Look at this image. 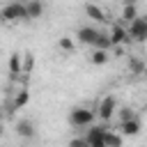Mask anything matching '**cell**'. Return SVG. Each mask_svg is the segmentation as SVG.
Listing matches in <instances>:
<instances>
[{
    "label": "cell",
    "instance_id": "1",
    "mask_svg": "<svg viewBox=\"0 0 147 147\" xmlns=\"http://www.w3.org/2000/svg\"><path fill=\"white\" fill-rule=\"evenodd\" d=\"M94 115H96V110H92V108H85V106H74V108L69 110V124H71V126H76V129L92 126Z\"/></svg>",
    "mask_w": 147,
    "mask_h": 147
},
{
    "label": "cell",
    "instance_id": "2",
    "mask_svg": "<svg viewBox=\"0 0 147 147\" xmlns=\"http://www.w3.org/2000/svg\"><path fill=\"white\" fill-rule=\"evenodd\" d=\"M0 18L2 21H28V11H25V2H9L0 9Z\"/></svg>",
    "mask_w": 147,
    "mask_h": 147
},
{
    "label": "cell",
    "instance_id": "3",
    "mask_svg": "<svg viewBox=\"0 0 147 147\" xmlns=\"http://www.w3.org/2000/svg\"><path fill=\"white\" fill-rule=\"evenodd\" d=\"M106 133H108V126H94L87 129L85 133V142L87 147H106Z\"/></svg>",
    "mask_w": 147,
    "mask_h": 147
},
{
    "label": "cell",
    "instance_id": "4",
    "mask_svg": "<svg viewBox=\"0 0 147 147\" xmlns=\"http://www.w3.org/2000/svg\"><path fill=\"white\" fill-rule=\"evenodd\" d=\"M126 32H129V39H133V41H147V18L138 16L136 21L129 23Z\"/></svg>",
    "mask_w": 147,
    "mask_h": 147
},
{
    "label": "cell",
    "instance_id": "5",
    "mask_svg": "<svg viewBox=\"0 0 147 147\" xmlns=\"http://www.w3.org/2000/svg\"><path fill=\"white\" fill-rule=\"evenodd\" d=\"M115 110H117V99H115L113 94H108V96H103V99L99 101L96 115H99V119H101V122H108V119L115 115Z\"/></svg>",
    "mask_w": 147,
    "mask_h": 147
},
{
    "label": "cell",
    "instance_id": "6",
    "mask_svg": "<svg viewBox=\"0 0 147 147\" xmlns=\"http://www.w3.org/2000/svg\"><path fill=\"white\" fill-rule=\"evenodd\" d=\"M96 37H99V30L92 28V25H83V28H78V32H76V39H78L80 44H85V46H94Z\"/></svg>",
    "mask_w": 147,
    "mask_h": 147
},
{
    "label": "cell",
    "instance_id": "7",
    "mask_svg": "<svg viewBox=\"0 0 147 147\" xmlns=\"http://www.w3.org/2000/svg\"><path fill=\"white\" fill-rule=\"evenodd\" d=\"M108 34H110V44H113V46H119V44L129 41V32H126V28H124V25H119V23L110 25Z\"/></svg>",
    "mask_w": 147,
    "mask_h": 147
},
{
    "label": "cell",
    "instance_id": "8",
    "mask_svg": "<svg viewBox=\"0 0 147 147\" xmlns=\"http://www.w3.org/2000/svg\"><path fill=\"white\" fill-rule=\"evenodd\" d=\"M16 133L21 136V138H34L37 136V129H34V124H32V119H18L16 122Z\"/></svg>",
    "mask_w": 147,
    "mask_h": 147
},
{
    "label": "cell",
    "instance_id": "9",
    "mask_svg": "<svg viewBox=\"0 0 147 147\" xmlns=\"http://www.w3.org/2000/svg\"><path fill=\"white\" fill-rule=\"evenodd\" d=\"M119 133L122 136H138L140 133V119L133 117L129 122H119Z\"/></svg>",
    "mask_w": 147,
    "mask_h": 147
},
{
    "label": "cell",
    "instance_id": "10",
    "mask_svg": "<svg viewBox=\"0 0 147 147\" xmlns=\"http://www.w3.org/2000/svg\"><path fill=\"white\" fill-rule=\"evenodd\" d=\"M25 11H28V21L30 18H39L44 14V2L41 0H28L25 2Z\"/></svg>",
    "mask_w": 147,
    "mask_h": 147
},
{
    "label": "cell",
    "instance_id": "11",
    "mask_svg": "<svg viewBox=\"0 0 147 147\" xmlns=\"http://www.w3.org/2000/svg\"><path fill=\"white\" fill-rule=\"evenodd\" d=\"M92 48H94V51H110V48H113V44H110V34H108L106 30H99V37H96V41H94Z\"/></svg>",
    "mask_w": 147,
    "mask_h": 147
},
{
    "label": "cell",
    "instance_id": "12",
    "mask_svg": "<svg viewBox=\"0 0 147 147\" xmlns=\"http://www.w3.org/2000/svg\"><path fill=\"white\" fill-rule=\"evenodd\" d=\"M21 71H23V55L21 53H11L9 55V74L18 76Z\"/></svg>",
    "mask_w": 147,
    "mask_h": 147
},
{
    "label": "cell",
    "instance_id": "13",
    "mask_svg": "<svg viewBox=\"0 0 147 147\" xmlns=\"http://www.w3.org/2000/svg\"><path fill=\"white\" fill-rule=\"evenodd\" d=\"M85 14H87L90 18H94V21H108V18H106V14H103V9H101V7H96V5H92V2H87V5H85Z\"/></svg>",
    "mask_w": 147,
    "mask_h": 147
},
{
    "label": "cell",
    "instance_id": "14",
    "mask_svg": "<svg viewBox=\"0 0 147 147\" xmlns=\"http://www.w3.org/2000/svg\"><path fill=\"white\" fill-rule=\"evenodd\" d=\"M122 140H124V136L119 131L108 129V133H106V147H122Z\"/></svg>",
    "mask_w": 147,
    "mask_h": 147
},
{
    "label": "cell",
    "instance_id": "15",
    "mask_svg": "<svg viewBox=\"0 0 147 147\" xmlns=\"http://www.w3.org/2000/svg\"><path fill=\"white\" fill-rule=\"evenodd\" d=\"M136 18H138V7H136L133 2L124 5V7H122V21L131 23V21H136Z\"/></svg>",
    "mask_w": 147,
    "mask_h": 147
},
{
    "label": "cell",
    "instance_id": "16",
    "mask_svg": "<svg viewBox=\"0 0 147 147\" xmlns=\"http://www.w3.org/2000/svg\"><path fill=\"white\" fill-rule=\"evenodd\" d=\"M108 60H110L108 51H94V48H92V55H90V62H92V64L101 67V64H106Z\"/></svg>",
    "mask_w": 147,
    "mask_h": 147
},
{
    "label": "cell",
    "instance_id": "17",
    "mask_svg": "<svg viewBox=\"0 0 147 147\" xmlns=\"http://www.w3.org/2000/svg\"><path fill=\"white\" fill-rule=\"evenodd\" d=\"M57 46H60V51H64V53H74V39L67 37V34L57 39Z\"/></svg>",
    "mask_w": 147,
    "mask_h": 147
},
{
    "label": "cell",
    "instance_id": "18",
    "mask_svg": "<svg viewBox=\"0 0 147 147\" xmlns=\"http://www.w3.org/2000/svg\"><path fill=\"white\" fill-rule=\"evenodd\" d=\"M129 69H131V74H145V64L138 57H129Z\"/></svg>",
    "mask_w": 147,
    "mask_h": 147
},
{
    "label": "cell",
    "instance_id": "19",
    "mask_svg": "<svg viewBox=\"0 0 147 147\" xmlns=\"http://www.w3.org/2000/svg\"><path fill=\"white\" fill-rule=\"evenodd\" d=\"M28 99H30V94H28L25 90H21V92L14 96V108H23V106L28 103Z\"/></svg>",
    "mask_w": 147,
    "mask_h": 147
},
{
    "label": "cell",
    "instance_id": "20",
    "mask_svg": "<svg viewBox=\"0 0 147 147\" xmlns=\"http://www.w3.org/2000/svg\"><path fill=\"white\" fill-rule=\"evenodd\" d=\"M133 117H136V113H133L129 106L119 108V122H129V119H133Z\"/></svg>",
    "mask_w": 147,
    "mask_h": 147
},
{
    "label": "cell",
    "instance_id": "21",
    "mask_svg": "<svg viewBox=\"0 0 147 147\" xmlns=\"http://www.w3.org/2000/svg\"><path fill=\"white\" fill-rule=\"evenodd\" d=\"M69 147H87V142H85V138H71Z\"/></svg>",
    "mask_w": 147,
    "mask_h": 147
},
{
    "label": "cell",
    "instance_id": "22",
    "mask_svg": "<svg viewBox=\"0 0 147 147\" xmlns=\"http://www.w3.org/2000/svg\"><path fill=\"white\" fill-rule=\"evenodd\" d=\"M23 60H25L23 71H30V69H32V55H30V53H23Z\"/></svg>",
    "mask_w": 147,
    "mask_h": 147
},
{
    "label": "cell",
    "instance_id": "23",
    "mask_svg": "<svg viewBox=\"0 0 147 147\" xmlns=\"http://www.w3.org/2000/svg\"><path fill=\"white\" fill-rule=\"evenodd\" d=\"M0 133H2V119H0Z\"/></svg>",
    "mask_w": 147,
    "mask_h": 147
},
{
    "label": "cell",
    "instance_id": "24",
    "mask_svg": "<svg viewBox=\"0 0 147 147\" xmlns=\"http://www.w3.org/2000/svg\"><path fill=\"white\" fill-rule=\"evenodd\" d=\"M145 76H147V71H145Z\"/></svg>",
    "mask_w": 147,
    "mask_h": 147
}]
</instances>
